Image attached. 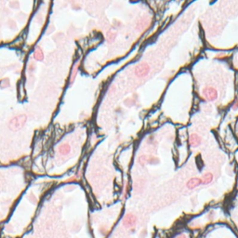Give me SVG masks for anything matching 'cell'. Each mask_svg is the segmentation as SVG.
<instances>
[{
	"mask_svg": "<svg viewBox=\"0 0 238 238\" xmlns=\"http://www.w3.org/2000/svg\"><path fill=\"white\" fill-rule=\"evenodd\" d=\"M25 121H26V118H25V116H22V115H20V116H17L15 118H13L12 120L10 121V126L11 127V129H20V127H22Z\"/></svg>",
	"mask_w": 238,
	"mask_h": 238,
	"instance_id": "cell-3",
	"label": "cell"
},
{
	"mask_svg": "<svg viewBox=\"0 0 238 238\" xmlns=\"http://www.w3.org/2000/svg\"><path fill=\"white\" fill-rule=\"evenodd\" d=\"M202 142L201 137L196 133H192L189 137V143L192 147H197Z\"/></svg>",
	"mask_w": 238,
	"mask_h": 238,
	"instance_id": "cell-4",
	"label": "cell"
},
{
	"mask_svg": "<svg viewBox=\"0 0 238 238\" xmlns=\"http://www.w3.org/2000/svg\"><path fill=\"white\" fill-rule=\"evenodd\" d=\"M70 151H71L70 145H68L66 143L62 144V145L59 147V154H61L62 155H66L67 154H69Z\"/></svg>",
	"mask_w": 238,
	"mask_h": 238,
	"instance_id": "cell-6",
	"label": "cell"
},
{
	"mask_svg": "<svg viewBox=\"0 0 238 238\" xmlns=\"http://www.w3.org/2000/svg\"><path fill=\"white\" fill-rule=\"evenodd\" d=\"M203 96L208 101H214L218 99V91L213 87H206L203 89Z\"/></svg>",
	"mask_w": 238,
	"mask_h": 238,
	"instance_id": "cell-2",
	"label": "cell"
},
{
	"mask_svg": "<svg viewBox=\"0 0 238 238\" xmlns=\"http://www.w3.org/2000/svg\"><path fill=\"white\" fill-rule=\"evenodd\" d=\"M150 71H151V67L148 63L141 62V63L136 65L135 69H134V74L137 77L143 78V77H146V76L150 74Z\"/></svg>",
	"mask_w": 238,
	"mask_h": 238,
	"instance_id": "cell-1",
	"label": "cell"
},
{
	"mask_svg": "<svg viewBox=\"0 0 238 238\" xmlns=\"http://www.w3.org/2000/svg\"><path fill=\"white\" fill-rule=\"evenodd\" d=\"M33 59H35L36 61H37V62L43 61V59H44V52H43V50H42L41 48L36 47L35 48V50H33Z\"/></svg>",
	"mask_w": 238,
	"mask_h": 238,
	"instance_id": "cell-5",
	"label": "cell"
}]
</instances>
